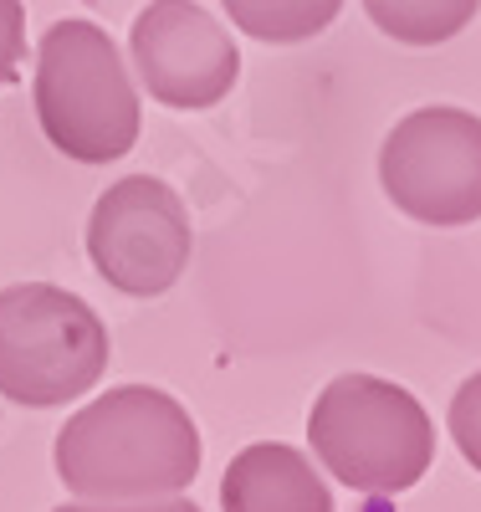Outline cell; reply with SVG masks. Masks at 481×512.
<instances>
[{
    "instance_id": "1",
    "label": "cell",
    "mask_w": 481,
    "mask_h": 512,
    "mask_svg": "<svg viewBox=\"0 0 481 512\" xmlns=\"http://www.w3.org/2000/svg\"><path fill=\"white\" fill-rule=\"evenodd\" d=\"M200 431L190 410L154 390L123 384L82 405L52 446L57 477L77 502H154L180 497L200 477Z\"/></svg>"
},
{
    "instance_id": "2",
    "label": "cell",
    "mask_w": 481,
    "mask_h": 512,
    "mask_svg": "<svg viewBox=\"0 0 481 512\" xmlns=\"http://www.w3.org/2000/svg\"><path fill=\"white\" fill-rule=\"evenodd\" d=\"M36 123L77 164H113L139 139V93L98 21H52L36 47Z\"/></svg>"
},
{
    "instance_id": "3",
    "label": "cell",
    "mask_w": 481,
    "mask_h": 512,
    "mask_svg": "<svg viewBox=\"0 0 481 512\" xmlns=\"http://www.w3.org/2000/svg\"><path fill=\"white\" fill-rule=\"evenodd\" d=\"M308 441L343 487L369 497L410 492L435 456V431L425 405L395 379L338 374L323 384L308 415Z\"/></svg>"
},
{
    "instance_id": "4",
    "label": "cell",
    "mask_w": 481,
    "mask_h": 512,
    "mask_svg": "<svg viewBox=\"0 0 481 512\" xmlns=\"http://www.w3.org/2000/svg\"><path fill=\"white\" fill-rule=\"evenodd\" d=\"M108 369V328L77 292L52 282L0 287V395L52 410L87 395Z\"/></svg>"
},
{
    "instance_id": "5",
    "label": "cell",
    "mask_w": 481,
    "mask_h": 512,
    "mask_svg": "<svg viewBox=\"0 0 481 512\" xmlns=\"http://www.w3.org/2000/svg\"><path fill=\"white\" fill-rule=\"evenodd\" d=\"M379 185L420 226L481 221V118L466 108H415L379 149Z\"/></svg>"
},
{
    "instance_id": "6",
    "label": "cell",
    "mask_w": 481,
    "mask_h": 512,
    "mask_svg": "<svg viewBox=\"0 0 481 512\" xmlns=\"http://www.w3.org/2000/svg\"><path fill=\"white\" fill-rule=\"evenodd\" d=\"M190 216L185 200L154 175H123L108 185L87 216V256L98 277L123 297H159L190 267Z\"/></svg>"
},
{
    "instance_id": "7",
    "label": "cell",
    "mask_w": 481,
    "mask_h": 512,
    "mask_svg": "<svg viewBox=\"0 0 481 512\" xmlns=\"http://www.w3.org/2000/svg\"><path fill=\"white\" fill-rule=\"evenodd\" d=\"M128 57L164 108H215L241 77L231 31L195 0H149L128 36Z\"/></svg>"
},
{
    "instance_id": "8",
    "label": "cell",
    "mask_w": 481,
    "mask_h": 512,
    "mask_svg": "<svg viewBox=\"0 0 481 512\" xmlns=\"http://www.w3.org/2000/svg\"><path fill=\"white\" fill-rule=\"evenodd\" d=\"M221 512H333V492L302 451L256 441L226 466Z\"/></svg>"
},
{
    "instance_id": "9",
    "label": "cell",
    "mask_w": 481,
    "mask_h": 512,
    "mask_svg": "<svg viewBox=\"0 0 481 512\" xmlns=\"http://www.w3.org/2000/svg\"><path fill=\"white\" fill-rule=\"evenodd\" d=\"M476 11L481 0H364V16L405 47H441L476 21Z\"/></svg>"
},
{
    "instance_id": "10",
    "label": "cell",
    "mask_w": 481,
    "mask_h": 512,
    "mask_svg": "<svg viewBox=\"0 0 481 512\" xmlns=\"http://www.w3.org/2000/svg\"><path fill=\"white\" fill-rule=\"evenodd\" d=\"M226 16L267 47H292V41H313L328 31L343 11V0H221Z\"/></svg>"
},
{
    "instance_id": "11",
    "label": "cell",
    "mask_w": 481,
    "mask_h": 512,
    "mask_svg": "<svg viewBox=\"0 0 481 512\" xmlns=\"http://www.w3.org/2000/svg\"><path fill=\"white\" fill-rule=\"evenodd\" d=\"M451 441H456V451L481 472V369L451 395Z\"/></svg>"
},
{
    "instance_id": "12",
    "label": "cell",
    "mask_w": 481,
    "mask_h": 512,
    "mask_svg": "<svg viewBox=\"0 0 481 512\" xmlns=\"http://www.w3.org/2000/svg\"><path fill=\"white\" fill-rule=\"evenodd\" d=\"M26 57V6L21 0H0V88H11Z\"/></svg>"
},
{
    "instance_id": "13",
    "label": "cell",
    "mask_w": 481,
    "mask_h": 512,
    "mask_svg": "<svg viewBox=\"0 0 481 512\" xmlns=\"http://www.w3.org/2000/svg\"><path fill=\"white\" fill-rule=\"evenodd\" d=\"M52 512H200L185 497H154V502H67Z\"/></svg>"
}]
</instances>
